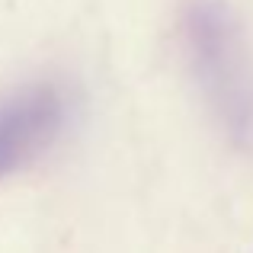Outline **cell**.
Returning a JSON list of instances; mask_svg holds the SVG:
<instances>
[{
	"instance_id": "7a4b0ae2",
	"label": "cell",
	"mask_w": 253,
	"mask_h": 253,
	"mask_svg": "<svg viewBox=\"0 0 253 253\" xmlns=\"http://www.w3.org/2000/svg\"><path fill=\"white\" fill-rule=\"evenodd\" d=\"M71 125V96L55 81H32L0 96V179L48 154Z\"/></svg>"
},
{
	"instance_id": "6da1fadb",
	"label": "cell",
	"mask_w": 253,
	"mask_h": 253,
	"mask_svg": "<svg viewBox=\"0 0 253 253\" xmlns=\"http://www.w3.org/2000/svg\"><path fill=\"white\" fill-rule=\"evenodd\" d=\"M179 39L209 116L234 148L253 151V48L237 13L224 0H186Z\"/></svg>"
}]
</instances>
